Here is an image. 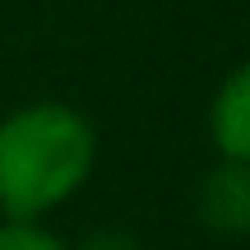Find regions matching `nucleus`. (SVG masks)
<instances>
[{"label": "nucleus", "mask_w": 250, "mask_h": 250, "mask_svg": "<svg viewBox=\"0 0 250 250\" xmlns=\"http://www.w3.org/2000/svg\"><path fill=\"white\" fill-rule=\"evenodd\" d=\"M98 134L70 102H28L0 121V213L42 223L93 176Z\"/></svg>", "instance_id": "1"}, {"label": "nucleus", "mask_w": 250, "mask_h": 250, "mask_svg": "<svg viewBox=\"0 0 250 250\" xmlns=\"http://www.w3.org/2000/svg\"><path fill=\"white\" fill-rule=\"evenodd\" d=\"M195 218L204 232L223 241L250 236V167L232 158H218L195 186Z\"/></svg>", "instance_id": "2"}, {"label": "nucleus", "mask_w": 250, "mask_h": 250, "mask_svg": "<svg viewBox=\"0 0 250 250\" xmlns=\"http://www.w3.org/2000/svg\"><path fill=\"white\" fill-rule=\"evenodd\" d=\"M208 134L218 158H232L250 167V61H241L213 93L208 107Z\"/></svg>", "instance_id": "3"}, {"label": "nucleus", "mask_w": 250, "mask_h": 250, "mask_svg": "<svg viewBox=\"0 0 250 250\" xmlns=\"http://www.w3.org/2000/svg\"><path fill=\"white\" fill-rule=\"evenodd\" d=\"M0 250H74L65 236L46 232L42 223H23V218H0Z\"/></svg>", "instance_id": "4"}, {"label": "nucleus", "mask_w": 250, "mask_h": 250, "mask_svg": "<svg viewBox=\"0 0 250 250\" xmlns=\"http://www.w3.org/2000/svg\"><path fill=\"white\" fill-rule=\"evenodd\" d=\"M74 250H139V241L130 232H121V227H93Z\"/></svg>", "instance_id": "5"}]
</instances>
